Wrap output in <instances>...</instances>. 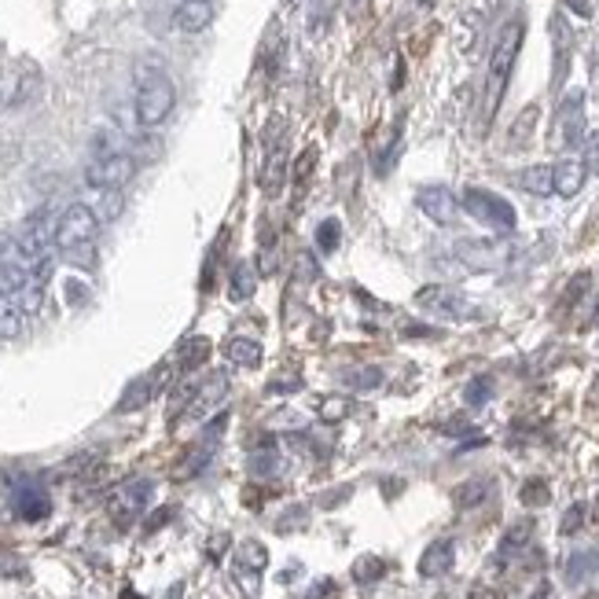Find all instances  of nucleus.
<instances>
[{"instance_id":"nucleus-11","label":"nucleus","mask_w":599,"mask_h":599,"mask_svg":"<svg viewBox=\"0 0 599 599\" xmlns=\"http://www.w3.org/2000/svg\"><path fill=\"white\" fill-rule=\"evenodd\" d=\"M453 559H456V544L453 541H434L423 552V559H419V574L423 577H441L453 570Z\"/></svg>"},{"instance_id":"nucleus-1","label":"nucleus","mask_w":599,"mask_h":599,"mask_svg":"<svg viewBox=\"0 0 599 599\" xmlns=\"http://www.w3.org/2000/svg\"><path fill=\"white\" fill-rule=\"evenodd\" d=\"M173 103H177V89H173V78L159 63H140L136 67V125L140 129H155L173 114Z\"/></svg>"},{"instance_id":"nucleus-6","label":"nucleus","mask_w":599,"mask_h":599,"mask_svg":"<svg viewBox=\"0 0 599 599\" xmlns=\"http://www.w3.org/2000/svg\"><path fill=\"white\" fill-rule=\"evenodd\" d=\"M56 225H48L45 217H34L30 225L19 232V239H12V258L23 261L26 269H34L37 261H45L56 247V239H52Z\"/></svg>"},{"instance_id":"nucleus-26","label":"nucleus","mask_w":599,"mask_h":599,"mask_svg":"<svg viewBox=\"0 0 599 599\" xmlns=\"http://www.w3.org/2000/svg\"><path fill=\"white\" fill-rule=\"evenodd\" d=\"M239 555H243V563L254 566V570H265V563H269V555H265V548H261L258 541H247L239 548Z\"/></svg>"},{"instance_id":"nucleus-27","label":"nucleus","mask_w":599,"mask_h":599,"mask_svg":"<svg viewBox=\"0 0 599 599\" xmlns=\"http://www.w3.org/2000/svg\"><path fill=\"white\" fill-rule=\"evenodd\" d=\"M489 394H493V383L489 379H475V383L467 386V405H486Z\"/></svg>"},{"instance_id":"nucleus-18","label":"nucleus","mask_w":599,"mask_h":599,"mask_svg":"<svg viewBox=\"0 0 599 599\" xmlns=\"http://www.w3.org/2000/svg\"><path fill=\"white\" fill-rule=\"evenodd\" d=\"M283 177H287V159H283V151L276 144H272L269 151V166H265V177H261V184H265V192L276 195L283 188Z\"/></svg>"},{"instance_id":"nucleus-25","label":"nucleus","mask_w":599,"mask_h":599,"mask_svg":"<svg viewBox=\"0 0 599 599\" xmlns=\"http://www.w3.org/2000/svg\"><path fill=\"white\" fill-rule=\"evenodd\" d=\"M317 247L324 250V254H331V250L339 247V221H324V225H320Z\"/></svg>"},{"instance_id":"nucleus-10","label":"nucleus","mask_w":599,"mask_h":599,"mask_svg":"<svg viewBox=\"0 0 599 599\" xmlns=\"http://www.w3.org/2000/svg\"><path fill=\"white\" fill-rule=\"evenodd\" d=\"M210 23H214L210 0H184L181 8L173 12V26H177L181 34H203Z\"/></svg>"},{"instance_id":"nucleus-12","label":"nucleus","mask_w":599,"mask_h":599,"mask_svg":"<svg viewBox=\"0 0 599 599\" xmlns=\"http://www.w3.org/2000/svg\"><path fill=\"white\" fill-rule=\"evenodd\" d=\"M26 280H30V269H26L23 261H15L12 254H4L0 258V298H15V294L23 291Z\"/></svg>"},{"instance_id":"nucleus-35","label":"nucleus","mask_w":599,"mask_h":599,"mask_svg":"<svg viewBox=\"0 0 599 599\" xmlns=\"http://www.w3.org/2000/svg\"><path fill=\"white\" fill-rule=\"evenodd\" d=\"M298 379H287V383H283V379H276V383H272V390H298Z\"/></svg>"},{"instance_id":"nucleus-34","label":"nucleus","mask_w":599,"mask_h":599,"mask_svg":"<svg viewBox=\"0 0 599 599\" xmlns=\"http://www.w3.org/2000/svg\"><path fill=\"white\" fill-rule=\"evenodd\" d=\"M368 574H383V563H361L357 566V577H361V581H368Z\"/></svg>"},{"instance_id":"nucleus-31","label":"nucleus","mask_w":599,"mask_h":599,"mask_svg":"<svg viewBox=\"0 0 599 599\" xmlns=\"http://www.w3.org/2000/svg\"><path fill=\"white\" fill-rule=\"evenodd\" d=\"M522 500H526V504H544V500H548V493H544L541 482H533V486L522 489Z\"/></svg>"},{"instance_id":"nucleus-37","label":"nucleus","mask_w":599,"mask_h":599,"mask_svg":"<svg viewBox=\"0 0 599 599\" xmlns=\"http://www.w3.org/2000/svg\"><path fill=\"white\" fill-rule=\"evenodd\" d=\"M596 519H599V500H596Z\"/></svg>"},{"instance_id":"nucleus-22","label":"nucleus","mask_w":599,"mask_h":599,"mask_svg":"<svg viewBox=\"0 0 599 599\" xmlns=\"http://www.w3.org/2000/svg\"><path fill=\"white\" fill-rule=\"evenodd\" d=\"M125 151L122 136L114 133V129H100V133L92 136V159H103V155H118Z\"/></svg>"},{"instance_id":"nucleus-7","label":"nucleus","mask_w":599,"mask_h":599,"mask_svg":"<svg viewBox=\"0 0 599 599\" xmlns=\"http://www.w3.org/2000/svg\"><path fill=\"white\" fill-rule=\"evenodd\" d=\"M419 210L441 228H453L456 217H460V199H456L449 188H441V184H430V188H419L416 195Z\"/></svg>"},{"instance_id":"nucleus-8","label":"nucleus","mask_w":599,"mask_h":599,"mask_svg":"<svg viewBox=\"0 0 599 599\" xmlns=\"http://www.w3.org/2000/svg\"><path fill=\"white\" fill-rule=\"evenodd\" d=\"M416 306L430 309V313H441V317H453V320H464L475 313V306H471L467 298H460V294L449 291V287H441V283L416 291Z\"/></svg>"},{"instance_id":"nucleus-17","label":"nucleus","mask_w":599,"mask_h":599,"mask_svg":"<svg viewBox=\"0 0 599 599\" xmlns=\"http://www.w3.org/2000/svg\"><path fill=\"white\" fill-rule=\"evenodd\" d=\"M599 570V552L592 548V552H577L570 555V563H566V581L570 585H577V581H585V577H592Z\"/></svg>"},{"instance_id":"nucleus-33","label":"nucleus","mask_w":599,"mask_h":599,"mask_svg":"<svg viewBox=\"0 0 599 599\" xmlns=\"http://www.w3.org/2000/svg\"><path fill=\"white\" fill-rule=\"evenodd\" d=\"M85 294H89V291H85V287H81L78 280H70V287H67V298H70V302H85Z\"/></svg>"},{"instance_id":"nucleus-36","label":"nucleus","mask_w":599,"mask_h":599,"mask_svg":"<svg viewBox=\"0 0 599 599\" xmlns=\"http://www.w3.org/2000/svg\"><path fill=\"white\" fill-rule=\"evenodd\" d=\"M566 4H570V8H574V12H581V15H592V8H588L585 0H566Z\"/></svg>"},{"instance_id":"nucleus-30","label":"nucleus","mask_w":599,"mask_h":599,"mask_svg":"<svg viewBox=\"0 0 599 599\" xmlns=\"http://www.w3.org/2000/svg\"><path fill=\"white\" fill-rule=\"evenodd\" d=\"M581 519H585V508H581V504H574V508L566 511V519H563V526H559V530H563L566 537H570V533L581 530Z\"/></svg>"},{"instance_id":"nucleus-3","label":"nucleus","mask_w":599,"mask_h":599,"mask_svg":"<svg viewBox=\"0 0 599 599\" xmlns=\"http://www.w3.org/2000/svg\"><path fill=\"white\" fill-rule=\"evenodd\" d=\"M460 206H464L467 214L475 217L478 225L493 228V232H515V225H519V217H515V206L508 203V199H500V195L486 192V188H467L464 199H460Z\"/></svg>"},{"instance_id":"nucleus-28","label":"nucleus","mask_w":599,"mask_h":599,"mask_svg":"<svg viewBox=\"0 0 599 599\" xmlns=\"http://www.w3.org/2000/svg\"><path fill=\"white\" fill-rule=\"evenodd\" d=\"M482 497H486V482H471V486H464L456 493V504H460V508H471V504H478Z\"/></svg>"},{"instance_id":"nucleus-14","label":"nucleus","mask_w":599,"mask_h":599,"mask_svg":"<svg viewBox=\"0 0 599 599\" xmlns=\"http://www.w3.org/2000/svg\"><path fill=\"white\" fill-rule=\"evenodd\" d=\"M15 511H19L26 522L45 519V515H48V497L41 493V489H19V493H15Z\"/></svg>"},{"instance_id":"nucleus-4","label":"nucleus","mask_w":599,"mask_h":599,"mask_svg":"<svg viewBox=\"0 0 599 599\" xmlns=\"http://www.w3.org/2000/svg\"><path fill=\"white\" fill-rule=\"evenodd\" d=\"M96 232H100V217H96V210L85 203H74L56 217V232H52V239H56L59 250H74V247H85V243H96Z\"/></svg>"},{"instance_id":"nucleus-20","label":"nucleus","mask_w":599,"mask_h":599,"mask_svg":"<svg viewBox=\"0 0 599 599\" xmlns=\"http://www.w3.org/2000/svg\"><path fill=\"white\" fill-rule=\"evenodd\" d=\"M15 302H19V309H23V317H37L41 306H45V283L26 280L23 291L15 294Z\"/></svg>"},{"instance_id":"nucleus-32","label":"nucleus","mask_w":599,"mask_h":599,"mask_svg":"<svg viewBox=\"0 0 599 599\" xmlns=\"http://www.w3.org/2000/svg\"><path fill=\"white\" fill-rule=\"evenodd\" d=\"M346 408H350L346 401H339V397H331L328 405H324V416H328V419H339V416H346Z\"/></svg>"},{"instance_id":"nucleus-19","label":"nucleus","mask_w":599,"mask_h":599,"mask_svg":"<svg viewBox=\"0 0 599 599\" xmlns=\"http://www.w3.org/2000/svg\"><path fill=\"white\" fill-rule=\"evenodd\" d=\"M228 361L239 368H254L261 361V346L254 339H232L228 342Z\"/></svg>"},{"instance_id":"nucleus-15","label":"nucleus","mask_w":599,"mask_h":599,"mask_svg":"<svg viewBox=\"0 0 599 599\" xmlns=\"http://www.w3.org/2000/svg\"><path fill=\"white\" fill-rule=\"evenodd\" d=\"M147 497H151V482H133V486H125L122 493L114 497V511L125 508V519H129V515H136V511L144 508Z\"/></svg>"},{"instance_id":"nucleus-21","label":"nucleus","mask_w":599,"mask_h":599,"mask_svg":"<svg viewBox=\"0 0 599 599\" xmlns=\"http://www.w3.org/2000/svg\"><path fill=\"white\" fill-rule=\"evenodd\" d=\"M254 287H258V283H254V269H250L247 261L236 265V272H232V287H228V298H232V302H247L250 294H254Z\"/></svg>"},{"instance_id":"nucleus-23","label":"nucleus","mask_w":599,"mask_h":599,"mask_svg":"<svg viewBox=\"0 0 599 599\" xmlns=\"http://www.w3.org/2000/svg\"><path fill=\"white\" fill-rule=\"evenodd\" d=\"M147 397H151V383H147V379H140V383H133L129 390H125L122 405H118V412H133V408L147 405Z\"/></svg>"},{"instance_id":"nucleus-13","label":"nucleus","mask_w":599,"mask_h":599,"mask_svg":"<svg viewBox=\"0 0 599 599\" xmlns=\"http://www.w3.org/2000/svg\"><path fill=\"white\" fill-rule=\"evenodd\" d=\"M519 184L526 188L530 195H555V188H552V166L548 162H537V166H530V170H522L519 173Z\"/></svg>"},{"instance_id":"nucleus-16","label":"nucleus","mask_w":599,"mask_h":599,"mask_svg":"<svg viewBox=\"0 0 599 599\" xmlns=\"http://www.w3.org/2000/svg\"><path fill=\"white\" fill-rule=\"evenodd\" d=\"M23 309H19V302L15 298H0V342L15 339L19 331H23Z\"/></svg>"},{"instance_id":"nucleus-9","label":"nucleus","mask_w":599,"mask_h":599,"mask_svg":"<svg viewBox=\"0 0 599 599\" xmlns=\"http://www.w3.org/2000/svg\"><path fill=\"white\" fill-rule=\"evenodd\" d=\"M588 181V166L585 159H563L552 166V188L559 199H574Z\"/></svg>"},{"instance_id":"nucleus-24","label":"nucleus","mask_w":599,"mask_h":599,"mask_svg":"<svg viewBox=\"0 0 599 599\" xmlns=\"http://www.w3.org/2000/svg\"><path fill=\"white\" fill-rule=\"evenodd\" d=\"M118 214H122V195H118V192H103L100 206H96V217H100V225H103V221H114Z\"/></svg>"},{"instance_id":"nucleus-5","label":"nucleus","mask_w":599,"mask_h":599,"mask_svg":"<svg viewBox=\"0 0 599 599\" xmlns=\"http://www.w3.org/2000/svg\"><path fill=\"white\" fill-rule=\"evenodd\" d=\"M136 162L129 151H118V155H103V159H89L85 166V184L96 188V192H122L125 184L133 181Z\"/></svg>"},{"instance_id":"nucleus-2","label":"nucleus","mask_w":599,"mask_h":599,"mask_svg":"<svg viewBox=\"0 0 599 599\" xmlns=\"http://www.w3.org/2000/svg\"><path fill=\"white\" fill-rule=\"evenodd\" d=\"M522 34H526V26L508 23L504 30H500L497 45H493V56H489V85H486L489 118H493L500 96H504V89H508V78H511V70H515V59H519V48H522Z\"/></svg>"},{"instance_id":"nucleus-29","label":"nucleus","mask_w":599,"mask_h":599,"mask_svg":"<svg viewBox=\"0 0 599 599\" xmlns=\"http://www.w3.org/2000/svg\"><path fill=\"white\" fill-rule=\"evenodd\" d=\"M63 254H67V261H74V265H85V269H89V265H96V247H92V243H85V247H74V250H63Z\"/></svg>"}]
</instances>
